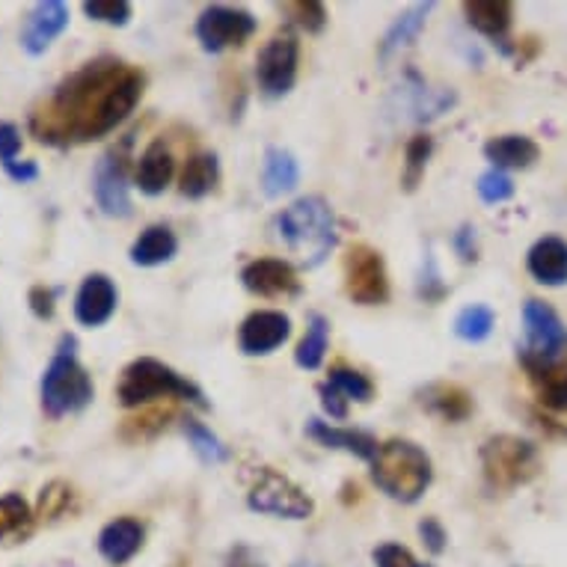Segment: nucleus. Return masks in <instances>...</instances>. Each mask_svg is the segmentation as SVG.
<instances>
[{"label":"nucleus","mask_w":567,"mask_h":567,"mask_svg":"<svg viewBox=\"0 0 567 567\" xmlns=\"http://www.w3.org/2000/svg\"><path fill=\"white\" fill-rule=\"evenodd\" d=\"M7 176L12 178V182H33V178L39 176V167L33 164V161H21V164H12L10 169H7Z\"/></svg>","instance_id":"nucleus-44"},{"label":"nucleus","mask_w":567,"mask_h":567,"mask_svg":"<svg viewBox=\"0 0 567 567\" xmlns=\"http://www.w3.org/2000/svg\"><path fill=\"white\" fill-rule=\"evenodd\" d=\"M21 150V134L12 122H0V164L3 169H10L12 164H19L16 155Z\"/></svg>","instance_id":"nucleus-40"},{"label":"nucleus","mask_w":567,"mask_h":567,"mask_svg":"<svg viewBox=\"0 0 567 567\" xmlns=\"http://www.w3.org/2000/svg\"><path fill=\"white\" fill-rule=\"evenodd\" d=\"M298 567H318V565H298Z\"/></svg>","instance_id":"nucleus-46"},{"label":"nucleus","mask_w":567,"mask_h":567,"mask_svg":"<svg viewBox=\"0 0 567 567\" xmlns=\"http://www.w3.org/2000/svg\"><path fill=\"white\" fill-rule=\"evenodd\" d=\"M372 478L386 496L399 503H416L431 484L429 455L410 440H390L378 449L372 461Z\"/></svg>","instance_id":"nucleus-3"},{"label":"nucleus","mask_w":567,"mask_h":567,"mask_svg":"<svg viewBox=\"0 0 567 567\" xmlns=\"http://www.w3.org/2000/svg\"><path fill=\"white\" fill-rule=\"evenodd\" d=\"M419 535H422V540H425V547H429L431 553H443V549H446V529H443L434 517L419 523Z\"/></svg>","instance_id":"nucleus-41"},{"label":"nucleus","mask_w":567,"mask_h":567,"mask_svg":"<svg viewBox=\"0 0 567 567\" xmlns=\"http://www.w3.org/2000/svg\"><path fill=\"white\" fill-rule=\"evenodd\" d=\"M529 274L544 286H565L567 244L561 238H540L529 250Z\"/></svg>","instance_id":"nucleus-19"},{"label":"nucleus","mask_w":567,"mask_h":567,"mask_svg":"<svg viewBox=\"0 0 567 567\" xmlns=\"http://www.w3.org/2000/svg\"><path fill=\"white\" fill-rule=\"evenodd\" d=\"M431 7L434 3H419V7H413L410 12H404L395 24H392V30L386 33V39H383V56H390L392 51H399V48L410 45L413 39H416V33L422 30V24H425V16L431 12Z\"/></svg>","instance_id":"nucleus-29"},{"label":"nucleus","mask_w":567,"mask_h":567,"mask_svg":"<svg viewBox=\"0 0 567 567\" xmlns=\"http://www.w3.org/2000/svg\"><path fill=\"white\" fill-rule=\"evenodd\" d=\"M116 300L120 295H116L113 279L104 274H90L78 289L75 318L84 327H102L116 312Z\"/></svg>","instance_id":"nucleus-15"},{"label":"nucleus","mask_w":567,"mask_h":567,"mask_svg":"<svg viewBox=\"0 0 567 567\" xmlns=\"http://www.w3.org/2000/svg\"><path fill=\"white\" fill-rule=\"evenodd\" d=\"M54 300H56L54 289H45V286L30 289V309H33L39 318H54Z\"/></svg>","instance_id":"nucleus-42"},{"label":"nucleus","mask_w":567,"mask_h":567,"mask_svg":"<svg viewBox=\"0 0 567 567\" xmlns=\"http://www.w3.org/2000/svg\"><path fill=\"white\" fill-rule=\"evenodd\" d=\"M143 95V75L120 60H95L69 75L30 116L39 143H90L128 120Z\"/></svg>","instance_id":"nucleus-1"},{"label":"nucleus","mask_w":567,"mask_h":567,"mask_svg":"<svg viewBox=\"0 0 567 567\" xmlns=\"http://www.w3.org/2000/svg\"><path fill=\"white\" fill-rule=\"evenodd\" d=\"M250 508L261 514H277V517H286V520H307L316 505L286 475L265 470V475L250 493Z\"/></svg>","instance_id":"nucleus-9"},{"label":"nucleus","mask_w":567,"mask_h":567,"mask_svg":"<svg viewBox=\"0 0 567 567\" xmlns=\"http://www.w3.org/2000/svg\"><path fill=\"white\" fill-rule=\"evenodd\" d=\"M256 78H259L261 90L274 99L289 93L295 86V78H298V39L289 37V33L270 39L268 45L261 48Z\"/></svg>","instance_id":"nucleus-11"},{"label":"nucleus","mask_w":567,"mask_h":567,"mask_svg":"<svg viewBox=\"0 0 567 567\" xmlns=\"http://www.w3.org/2000/svg\"><path fill=\"white\" fill-rule=\"evenodd\" d=\"M493 330V309L487 307H466L455 321V333L464 342H482Z\"/></svg>","instance_id":"nucleus-33"},{"label":"nucleus","mask_w":567,"mask_h":567,"mask_svg":"<svg viewBox=\"0 0 567 567\" xmlns=\"http://www.w3.org/2000/svg\"><path fill=\"white\" fill-rule=\"evenodd\" d=\"M464 12L466 21L491 39H503L512 28V3L505 0H470L464 3Z\"/></svg>","instance_id":"nucleus-23"},{"label":"nucleus","mask_w":567,"mask_h":567,"mask_svg":"<svg viewBox=\"0 0 567 567\" xmlns=\"http://www.w3.org/2000/svg\"><path fill=\"white\" fill-rule=\"evenodd\" d=\"M277 233L286 241V247L295 256H300V261L307 268H316V265L324 261V256L333 250L336 244L333 212H330V205L324 199L307 196V199H298L295 205H289L277 217Z\"/></svg>","instance_id":"nucleus-2"},{"label":"nucleus","mask_w":567,"mask_h":567,"mask_svg":"<svg viewBox=\"0 0 567 567\" xmlns=\"http://www.w3.org/2000/svg\"><path fill=\"white\" fill-rule=\"evenodd\" d=\"M487 161H493V169H526L538 161L540 150L538 143L520 134H508V137H493L484 146Z\"/></svg>","instance_id":"nucleus-21"},{"label":"nucleus","mask_w":567,"mask_h":567,"mask_svg":"<svg viewBox=\"0 0 567 567\" xmlns=\"http://www.w3.org/2000/svg\"><path fill=\"white\" fill-rule=\"evenodd\" d=\"M33 532V512L19 493L0 496V544H21Z\"/></svg>","instance_id":"nucleus-24"},{"label":"nucleus","mask_w":567,"mask_h":567,"mask_svg":"<svg viewBox=\"0 0 567 567\" xmlns=\"http://www.w3.org/2000/svg\"><path fill=\"white\" fill-rule=\"evenodd\" d=\"M185 437L190 440V446L196 449V455L203 457L205 464H224L226 457H229L224 443L205 429L203 422H196V419H187L185 422Z\"/></svg>","instance_id":"nucleus-31"},{"label":"nucleus","mask_w":567,"mask_h":567,"mask_svg":"<svg viewBox=\"0 0 567 567\" xmlns=\"http://www.w3.org/2000/svg\"><path fill=\"white\" fill-rule=\"evenodd\" d=\"M173 173H176V161H173L167 146L158 140V143H152L150 150L140 155L137 187L150 196L164 194L169 182H173Z\"/></svg>","instance_id":"nucleus-20"},{"label":"nucleus","mask_w":567,"mask_h":567,"mask_svg":"<svg viewBox=\"0 0 567 567\" xmlns=\"http://www.w3.org/2000/svg\"><path fill=\"white\" fill-rule=\"evenodd\" d=\"M226 567H265V565H261V561H256V558H250V553H247V549H238L233 561H229Z\"/></svg>","instance_id":"nucleus-45"},{"label":"nucleus","mask_w":567,"mask_h":567,"mask_svg":"<svg viewBox=\"0 0 567 567\" xmlns=\"http://www.w3.org/2000/svg\"><path fill=\"white\" fill-rule=\"evenodd\" d=\"M327 386H333L344 401L353 399V401H369L372 399V381L365 378V374L353 372V369H344V365H336L333 372H330V381Z\"/></svg>","instance_id":"nucleus-32"},{"label":"nucleus","mask_w":567,"mask_h":567,"mask_svg":"<svg viewBox=\"0 0 567 567\" xmlns=\"http://www.w3.org/2000/svg\"><path fill=\"white\" fill-rule=\"evenodd\" d=\"M484 478L496 491H512L517 484L532 482L538 475L540 457L538 449L532 446L529 440L520 437H493L482 449Z\"/></svg>","instance_id":"nucleus-7"},{"label":"nucleus","mask_w":567,"mask_h":567,"mask_svg":"<svg viewBox=\"0 0 567 567\" xmlns=\"http://www.w3.org/2000/svg\"><path fill=\"white\" fill-rule=\"evenodd\" d=\"M256 30V19L250 12L233 10V7H208L196 21V37L205 51L220 54L226 48L244 45Z\"/></svg>","instance_id":"nucleus-10"},{"label":"nucleus","mask_w":567,"mask_h":567,"mask_svg":"<svg viewBox=\"0 0 567 567\" xmlns=\"http://www.w3.org/2000/svg\"><path fill=\"white\" fill-rule=\"evenodd\" d=\"M291 336V321L282 312H252L241 324L238 342L241 351L256 357V353H270L274 348L286 342Z\"/></svg>","instance_id":"nucleus-16"},{"label":"nucleus","mask_w":567,"mask_h":567,"mask_svg":"<svg viewBox=\"0 0 567 567\" xmlns=\"http://www.w3.org/2000/svg\"><path fill=\"white\" fill-rule=\"evenodd\" d=\"M140 547H143V526L131 517L107 523L99 535V549L111 565H125L128 558L137 556Z\"/></svg>","instance_id":"nucleus-17"},{"label":"nucleus","mask_w":567,"mask_h":567,"mask_svg":"<svg viewBox=\"0 0 567 567\" xmlns=\"http://www.w3.org/2000/svg\"><path fill=\"white\" fill-rule=\"evenodd\" d=\"M318 392H321V401H324V410L330 413V416H336V419L348 416V404H344V399L333 390V386L321 383V386H318Z\"/></svg>","instance_id":"nucleus-43"},{"label":"nucleus","mask_w":567,"mask_h":567,"mask_svg":"<svg viewBox=\"0 0 567 567\" xmlns=\"http://www.w3.org/2000/svg\"><path fill=\"white\" fill-rule=\"evenodd\" d=\"M282 12L289 16V21H295L298 28H303L307 33H318L324 28L327 12L321 3L316 0H295V3H282Z\"/></svg>","instance_id":"nucleus-34"},{"label":"nucleus","mask_w":567,"mask_h":567,"mask_svg":"<svg viewBox=\"0 0 567 567\" xmlns=\"http://www.w3.org/2000/svg\"><path fill=\"white\" fill-rule=\"evenodd\" d=\"M523 327H526V344L520 351V363L526 365V372L565 365L567 327L561 324L556 309L544 300H529L523 307Z\"/></svg>","instance_id":"nucleus-6"},{"label":"nucleus","mask_w":567,"mask_h":567,"mask_svg":"<svg viewBox=\"0 0 567 567\" xmlns=\"http://www.w3.org/2000/svg\"><path fill=\"white\" fill-rule=\"evenodd\" d=\"M298 161L289 152L268 150L265 155V169H261V187L268 196H282L298 187Z\"/></svg>","instance_id":"nucleus-25"},{"label":"nucleus","mask_w":567,"mask_h":567,"mask_svg":"<svg viewBox=\"0 0 567 567\" xmlns=\"http://www.w3.org/2000/svg\"><path fill=\"white\" fill-rule=\"evenodd\" d=\"M75 348V336H63L54 360L42 374V408L48 416H69L93 401V381L84 365L78 363Z\"/></svg>","instance_id":"nucleus-4"},{"label":"nucleus","mask_w":567,"mask_h":567,"mask_svg":"<svg viewBox=\"0 0 567 567\" xmlns=\"http://www.w3.org/2000/svg\"><path fill=\"white\" fill-rule=\"evenodd\" d=\"M241 279L252 295H261V298H286V295H298L300 291L298 270L282 259L250 261L244 268Z\"/></svg>","instance_id":"nucleus-13"},{"label":"nucleus","mask_w":567,"mask_h":567,"mask_svg":"<svg viewBox=\"0 0 567 567\" xmlns=\"http://www.w3.org/2000/svg\"><path fill=\"white\" fill-rule=\"evenodd\" d=\"M217 176H220V169H217V158L215 155H194V158L187 161L185 173H182V196L187 199H199V196L212 194L217 185Z\"/></svg>","instance_id":"nucleus-26"},{"label":"nucleus","mask_w":567,"mask_h":567,"mask_svg":"<svg viewBox=\"0 0 567 567\" xmlns=\"http://www.w3.org/2000/svg\"><path fill=\"white\" fill-rule=\"evenodd\" d=\"M374 565L378 567H431L422 565L413 558L408 547H399V544H383V547L374 549Z\"/></svg>","instance_id":"nucleus-39"},{"label":"nucleus","mask_w":567,"mask_h":567,"mask_svg":"<svg viewBox=\"0 0 567 567\" xmlns=\"http://www.w3.org/2000/svg\"><path fill=\"white\" fill-rule=\"evenodd\" d=\"M84 12L90 19L122 28L131 19V3H125V0H90V3H84Z\"/></svg>","instance_id":"nucleus-36"},{"label":"nucleus","mask_w":567,"mask_h":567,"mask_svg":"<svg viewBox=\"0 0 567 567\" xmlns=\"http://www.w3.org/2000/svg\"><path fill=\"white\" fill-rule=\"evenodd\" d=\"M425 395H429L425 404L443 419H449V422H461V419L470 416V410H473L470 395H466L464 390H457V386H431Z\"/></svg>","instance_id":"nucleus-28"},{"label":"nucleus","mask_w":567,"mask_h":567,"mask_svg":"<svg viewBox=\"0 0 567 567\" xmlns=\"http://www.w3.org/2000/svg\"><path fill=\"white\" fill-rule=\"evenodd\" d=\"M540 404L549 410H567V365H549V369H532L529 372Z\"/></svg>","instance_id":"nucleus-27"},{"label":"nucleus","mask_w":567,"mask_h":567,"mask_svg":"<svg viewBox=\"0 0 567 567\" xmlns=\"http://www.w3.org/2000/svg\"><path fill=\"white\" fill-rule=\"evenodd\" d=\"M478 196H482L484 203H505V199H512L514 196V182L508 178V173L503 169H491V173H484L478 178Z\"/></svg>","instance_id":"nucleus-37"},{"label":"nucleus","mask_w":567,"mask_h":567,"mask_svg":"<svg viewBox=\"0 0 567 567\" xmlns=\"http://www.w3.org/2000/svg\"><path fill=\"white\" fill-rule=\"evenodd\" d=\"M307 434L312 440H318L321 446L344 449V452L363 457V461H374L378 449H381L372 434H365V431H351V429H330V425L321 422V419H312V422H309Z\"/></svg>","instance_id":"nucleus-18"},{"label":"nucleus","mask_w":567,"mask_h":567,"mask_svg":"<svg viewBox=\"0 0 567 567\" xmlns=\"http://www.w3.org/2000/svg\"><path fill=\"white\" fill-rule=\"evenodd\" d=\"M69 505H72V487H65V484L54 482L39 493V514L42 517H51V520L63 517L69 512Z\"/></svg>","instance_id":"nucleus-38"},{"label":"nucleus","mask_w":567,"mask_h":567,"mask_svg":"<svg viewBox=\"0 0 567 567\" xmlns=\"http://www.w3.org/2000/svg\"><path fill=\"white\" fill-rule=\"evenodd\" d=\"M116 399H120L122 408H140V404L155 399H185L196 408H208L199 386L185 381L182 374H176L169 365L158 363V360H152V357H140L122 372Z\"/></svg>","instance_id":"nucleus-5"},{"label":"nucleus","mask_w":567,"mask_h":567,"mask_svg":"<svg viewBox=\"0 0 567 567\" xmlns=\"http://www.w3.org/2000/svg\"><path fill=\"white\" fill-rule=\"evenodd\" d=\"M431 146H434V143H431L429 134H416V137L408 143V173H404V185H408V190H413V187L419 185L422 173H425V161H429L431 155Z\"/></svg>","instance_id":"nucleus-35"},{"label":"nucleus","mask_w":567,"mask_h":567,"mask_svg":"<svg viewBox=\"0 0 567 567\" xmlns=\"http://www.w3.org/2000/svg\"><path fill=\"white\" fill-rule=\"evenodd\" d=\"M327 339H330V324L321 316H312L307 336L298 344V365H303V369H318L327 353Z\"/></svg>","instance_id":"nucleus-30"},{"label":"nucleus","mask_w":567,"mask_h":567,"mask_svg":"<svg viewBox=\"0 0 567 567\" xmlns=\"http://www.w3.org/2000/svg\"><path fill=\"white\" fill-rule=\"evenodd\" d=\"M65 24H69V10H65V3H60V0H42V3L33 7L28 21H24L21 48L33 56L45 54L48 45L63 33Z\"/></svg>","instance_id":"nucleus-12"},{"label":"nucleus","mask_w":567,"mask_h":567,"mask_svg":"<svg viewBox=\"0 0 567 567\" xmlns=\"http://www.w3.org/2000/svg\"><path fill=\"white\" fill-rule=\"evenodd\" d=\"M178 241L169 226H150L131 247V261L140 268H155L176 256Z\"/></svg>","instance_id":"nucleus-22"},{"label":"nucleus","mask_w":567,"mask_h":567,"mask_svg":"<svg viewBox=\"0 0 567 567\" xmlns=\"http://www.w3.org/2000/svg\"><path fill=\"white\" fill-rule=\"evenodd\" d=\"M93 194L95 203L107 217H128L131 196L125 185V167L116 155H104L93 173Z\"/></svg>","instance_id":"nucleus-14"},{"label":"nucleus","mask_w":567,"mask_h":567,"mask_svg":"<svg viewBox=\"0 0 567 567\" xmlns=\"http://www.w3.org/2000/svg\"><path fill=\"white\" fill-rule=\"evenodd\" d=\"M344 291L353 303L374 307L390 298V282H386V268H383L381 252L372 247L357 244L344 256Z\"/></svg>","instance_id":"nucleus-8"}]
</instances>
